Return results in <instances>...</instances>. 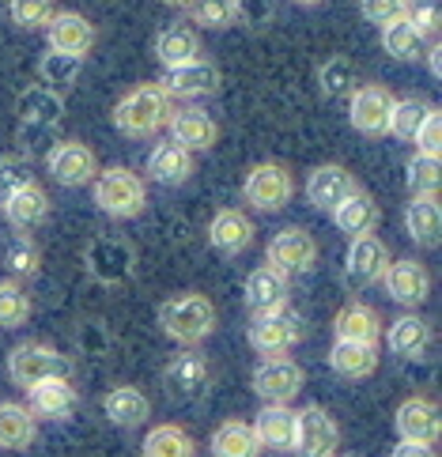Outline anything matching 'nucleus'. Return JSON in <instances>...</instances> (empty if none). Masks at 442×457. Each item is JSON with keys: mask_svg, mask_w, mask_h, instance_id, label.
Here are the masks:
<instances>
[{"mask_svg": "<svg viewBox=\"0 0 442 457\" xmlns=\"http://www.w3.org/2000/svg\"><path fill=\"white\" fill-rule=\"evenodd\" d=\"M246 306L250 314H272V310L288 306L291 295V276L276 272L272 265H257L250 276H246Z\"/></svg>", "mask_w": 442, "mask_h": 457, "instance_id": "24", "label": "nucleus"}, {"mask_svg": "<svg viewBox=\"0 0 442 457\" xmlns=\"http://www.w3.org/2000/svg\"><path fill=\"white\" fill-rule=\"evenodd\" d=\"M355 189H359L355 174H352L348 167H340V162H318V167L306 174V186H303L310 208L325 212V216H329V212H333L344 197H352Z\"/></svg>", "mask_w": 442, "mask_h": 457, "instance_id": "14", "label": "nucleus"}, {"mask_svg": "<svg viewBox=\"0 0 442 457\" xmlns=\"http://www.w3.org/2000/svg\"><path fill=\"white\" fill-rule=\"evenodd\" d=\"M404 186L413 197H438V186H442V162L435 155H420L413 152L404 162Z\"/></svg>", "mask_w": 442, "mask_h": 457, "instance_id": "42", "label": "nucleus"}, {"mask_svg": "<svg viewBox=\"0 0 442 457\" xmlns=\"http://www.w3.org/2000/svg\"><path fill=\"white\" fill-rule=\"evenodd\" d=\"M393 428H397L401 438L408 443H438V431H442V416H438V404L431 397H404L393 412Z\"/></svg>", "mask_w": 442, "mask_h": 457, "instance_id": "21", "label": "nucleus"}, {"mask_svg": "<svg viewBox=\"0 0 442 457\" xmlns=\"http://www.w3.org/2000/svg\"><path fill=\"white\" fill-rule=\"evenodd\" d=\"M306 337L299 310H272V314H254L250 321V348L261 355H288Z\"/></svg>", "mask_w": 442, "mask_h": 457, "instance_id": "8", "label": "nucleus"}, {"mask_svg": "<svg viewBox=\"0 0 442 457\" xmlns=\"http://www.w3.org/2000/svg\"><path fill=\"white\" fill-rule=\"evenodd\" d=\"M413 148L420 152V155H442V113L438 110H431L428 113V121L420 125V133H416V140H413Z\"/></svg>", "mask_w": 442, "mask_h": 457, "instance_id": "46", "label": "nucleus"}, {"mask_svg": "<svg viewBox=\"0 0 442 457\" xmlns=\"http://www.w3.org/2000/svg\"><path fill=\"white\" fill-rule=\"evenodd\" d=\"M208 386H212V370H208V359L201 352H178L167 367H163V389L174 404H196L208 397Z\"/></svg>", "mask_w": 442, "mask_h": 457, "instance_id": "10", "label": "nucleus"}, {"mask_svg": "<svg viewBox=\"0 0 442 457\" xmlns=\"http://www.w3.org/2000/svg\"><path fill=\"white\" fill-rule=\"evenodd\" d=\"M333 333H337V340H355V345H379V340H382V318H379V310L367 306V303H348V306L337 310Z\"/></svg>", "mask_w": 442, "mask_h": 457, "instance_id": "29", "label": "nucleus"}, {"mask_svg": "<svg viewBox=\"0 0 442 457\" xmlns=\"http://www.w3.org/2000/svg\"><path fill=\"white\" fill-rule=\"evenodd\" d=\"M250 386L261 397V404H291L303 394L306 370L291 355H261V363L250 374Z\"/></svg>", "mask_w": 442, "mask_h": 457, "instance_id": "6", "label": "nucleus"}, {"mask_svg": "<svg viewBox=\"0 0 442 457\" xmlns=\"http://www.w3.org/2000/svg\"><path fill=\"white\" fill-rule=\"evenodd\" d=\"M76 404H79V394H76L72 378H46L27 389V408L35 420L64 423V420H72Z\"/></svg>", "mask_w": 442, "mask_h": 457, "instance_id": "22", "label": "nucleus"}, {"mask_svg": "<svg viewBox=\"0 0 442 457\" xmlns=\"http://www.w3.org/2000/svg\"><path fill=\"white\" fill-rule=\"evenodd\" d=\"M38 438V420L23 401H0V450H30Z\"/></svg>", "mask_w": 442, "mask_h": 457, "instance_id": "30", "label": "nucleus"}, {"mask_svg": "<svg viewBox=\"0 0 442 457\" xmlns=\"http://www.w3.org/2000/svg\"><path fill=\"white\" fill-rule=\"evenodd\" d=\"M386 265H389L386 242L374 235H359L348 242V253H344V280L352 287H371L382 280Z\"/></svg>", "mask_w": 442, "mask_h": 457, "instance_id": "16", "label": "nucleus"}, {"mask_svg": "<svg viewBox=\"0 0 442 457\" xmlns=\"http://www.w3.org/2000/svg\"><path fill=\"white\" fill-rule=\"evenodd\" d=\"M103 416L113 423V428L137 431L147 423V416H152V401H147V394L137 386H113L103 397Z\"/></svg>", "mask_w": 442, "mask_h": 457, "instance_id": "25", "label": "nucleus"}, {"mask_svg": "<svg viewBox=\"0 0 442 457\" xmlns=\"http://www.w3.org/2000/svg\"><path fill=\"white\" fill-rule=\"evenodd\" d=\"M84 269H88L91 280L106 284V287H118L125 280H133V272H137L133 242L121 238V235H98V238H91V246L84 250Z\"/></svg>", "mask_w": 442, "mask_h": 457, "instance_id": "5", "label": "nucleus"}, {"mask_svg": "<svg viewBox=\"0 0 442 457\" xmlns=\"http://www.w3.org/2000/svg\"><path fill=\"white\" fill-rule=\"evenodd\" d=\"M404 20L413 23L423 38H435L438 35V4H408L404 8Z\"/></svg>", "mask_w": 442, "mask_h": 457, "instance_id": "50", "label": "nucleus"}, {"mask_svg": "<svg viewBox=\"0 0 442 457\" xmlns=\"http://www.w3.org/2000/svg\"><path fill=\"white\" fill-rule=\"evenodd\" d=\"M196 57H201V35H196V27L174 23L155 35V61L163 69H178V64H189Z\"/></svg>", "mask_w": 442, "mask_h": 457, "instance_id": "31", "label": "nucleus"}, {"mask_svg": "<svg viewBox=\"0 0 442 457\" xmlns=\"http://www.w3.org/2000/svg\"><path fill=\"white\" fill-rule=\"evenodd\" d=\"M423 54H428V69H431V76L438 79V76H442V50H438V42H435V46H428Z\"/></svg>", "mask_w": 442, "mask_h": 457, "instance_id": "53", "label": "nucleus"}, {"mask_svg": "<svg viewBox=\"0 0 442 457\" xmlns=\"http://www.w3.org/2000/svg\"><path fill=\"white\" fill-rule=\"evenodd\" d=\"M23 182H30V162L23 155H4L0 159V197L12 193L15 186H23Z\"/></svg>", "mask_w": 442, "mask_h": 457, "instance_id": "49", "label": "nucleus"}, {"mask_svg": "<svg viewBox=\"0 0 442 457\" xmlns=\"http://www.w3.org/2000/svg\"><path fill=\"white\" fill-rule=\"evenodd\" d=\"M193 170H196L193 152H186L182 144H174V140H159L152 155H147V178L159 186H186Z\"/></svg>", "mask_w": 442, "mask_h": 457, "instance_id": "27", "label": "nucleus"}, {"mask_svg": "<svg viewBox=\"0 0 442 457\" xmlns=\"http://www.w3.org/2000/svg\"><path fill=\"white\" fill-rule=\"evenodd\" d=\"M79 72H84V57H72V54H57V50H46L38 57V79H42V87L49 91H64V87H72Z\"/></svg>", "mask_w": 442, "mask_h": 457, "instance_id": "40", "label": "nucleus"}, {"mask_svg": "<svg viewBox=\"0 0 442 457\" xmlns=\"http://www.w3.org/2000/svg\"><path fill=\"white\" fill-rule=\"evenodd\" d=\"M291 4H299V8H318L321 0H291Z\"/></svg>", "mask_w": 442, "mask_h": 457, "instance_id": "55", "label": "nucleus"}, {"mask_svg": "<svg viewBox=\"0 0 442 457\" xmlns=\"http://www.w3.org/2000/svg\"><path fill=\"white\" fill-rule=\"evenodd\" d=\"M295 197V178L284 162H254L242 178V201L257 212H280Z\"/></svg>", "mask_w": 442, "mask_h": 457, "instance_id": "7", "label": "nucleus"}, {"mask_svg": "<svg viewBox=\"0 0 442 457\" xmlns=\"http://www.w3.org/2000/svg\"><path fill=\"white\" fill-rule=\"evenodd\" d=\"M91 201L110 220H137L147 208V182L129 167H98L91 182Z\"/></svg>", "mask_w": 442, "mask_h": 457, "instance_id": "3", "label": "nucleus"}, {"mask_svg": "<svg viewBox=\"0 0 442 457\" xmlns=\"http://www.w3.org/2000/svg\"><path fill=\"white\" fill-rule=\"evenodd\" d=\"M49 208H54V201H49L46 186H38L35 178L23 186H15L12 193H4L0 197V216H4L15 231H30V227H38L49 220Z\"/></svg>", "mask_w": 442, "mask_h": 457, "instance_id": "17", "label": "nucleus"}, {"mask_svg": "<svg viewBox=\"0 0 442 457\" xmlns=\"http://www.w3.org/2000/svg\"><path fill=\"white\" fill-rule=\"evenodd\" d=\"M30 291L20 280H0V329H23L30 321Z\"/></svg>", "mask_w": 442, "mask_h": 457, "instance_id": "43", "label": "nucleus"}, {"mask_svg": "<svg viewBox=\"0 0 442 457\" xmlns=\"http://www.w3.org/2000/svg\"><path fill=\"white\" fill-rule=\"evenodd\" d=\"M254 235H257V227L242 208H220L208 223V246L216 253H223V257L246 253L254 246Z\"/></svg>", "mask_w": 442, "mask_h": 457, "instance_id": "20", "label": "nucleus"}, {"mask_svg": "<svg viewBox=\"0 0 442 457\" xmlns=\"http://www.w3.org/2000/svg\"><path fill=\"white\" fill-rule=\"evenodd\" d=\"M46 174L64 189H79L95 182L98 159L84 140H57L46 148Z\"/></svg>", "mask_w": 442, "mask_h": 457, "instance_id": "12", "label": "nucleus"}, {"mask_svg": "<svg viewBox=\"0 0 442 457\" xmlns=\"http://www.w3.org/2000/svg\"><path fill=\"white\" fill-rule=\"evenodd\" d=\"M397 95L382 84H359L348 95V125L363 137H386L389 133V113Z\"/></svg>", "mask_w": 442, "mask_h": 457, "instance_id": "13", "label": "nucleus"}, {"mask_svg": "<svg viewBox=\"0 0 442 457\" xmlns=\"http://www.w3.org/2000/svg\"><path fill=\"white\" fill-rule=\"evenodd\" d=\"M261 450H272V453H291L295 443V408L291 404H261L257 420L250 423Z\"/></svg>", "mask_w": 442, "mask_h": 457, "instance_id": "26", "label": "nucleus"}, {"mask_svg": "<svg viewBox=\"0 0 442 457\" xmlns=\"http://www.w3.org/2000/svg\"><path fill=\"white\" fill-rule=\"evenodd\" d=\"M333 457H340V453H333Z\"/></svg>", "mask_w": 442, "mask_h": 457, "instance_id": "56", "label": "nucleus"}, {"mask_svg": "<svg viewBox=\"0 0 442 457\" xmlns=\"http://www.w3.org/2000/svg\"><path fill=\"white\" fill-rule=\"evenodd\" d=\"M340 446V423L325 404H306L295 412V443L291 453L299 457H333Z\"/></svg>", "mask_w": 442, "mask_h": 457, "instance_id": "9", "label": "nucleus"}, {"mask_svg": "<svg viewBox=\"0 0 442 457\" xmlns=\"http://www.w3.org/2000/svg\"><path fill=\"white\" fill-rule=\"evenodd\" d=\"M379 284L386 287V295H389L393 303H401V306H408V310L420 306L423 299L431 295V272L423 269V261H416V257H397V261H389Z\"/></svg>", "mask_w": 442, "mask_h": 457, "instance_id": "15", "label": "nucleus"}, {"mask_svg": "<svg viewBox=\"0 0 442 457\" xmlns=\"http://www.w3.org/2000/svg\"><path fill=\"white\" fill-rule=\"evenodd\" d=\"M8 265H12L15 276H35L38 272V250H35V242H30L27 235L15 238L8 246Z\"/></svg>", "mask_w": 442, "mask_h": 457, "instance_id": "48", "label": "nucleus"}, {"mask_svg": "<svg viewBox=\"0 0 442 457\" xmlns=\"http://www.w3.org/2000/svg\"><path fill=\"white\" fill-rule=\"evenodd\" d=\"M171 110H174V99L159 84H140L121 95L118 106L110 110V121L121 137L147 140V137H155L159 129H167Z\"/></svg>", "mask_w": 442, "mask_h": 457, "instance_id": "1", "label": "nucleus"}, {"mask_svg": "<svg viewBox=\"0 0 442 457\" xmlns=\"http://www.w3.org/2000/svg\"><path fill=\"white\" fill-rule=\"evenodd\" d=\"M238 4V20L246 23H269L272 15V0H235Z\"/></svg>", "mask_w": 442, "mask_h": 457, "instance_id": "51", "label": "nucleus"}, {"mask_svg": "<svg viewBox=\"0 0 442 457\" xmlns=\"http://www.w3.org/2000/svg\"><path fill=\"white\" fill-rule=\"evenodd\" d=\"M329 370L348 382L371 378L379 370V345H355V340H337L329 348Z\"/></svg>", "mask_w": 442, "mask_h": 457, "instance_id": "33", "label": "nucleus"}, {"mask_svg": "<svg viewBox=\"0 0 442 457\" xmlns=\"http://www.w3.org/2000/svg\"><path fill=\"white\" fill-rule=\"evenodd\" d=\"M182 12H186L189 27H201V30H227L238 23L235 0H189Z\"/></svg>", "mask_w": 442, "mask_h": 457, "instance_id": "41", "label": "nucleus"}, {"mask_svg": "<svg viewBox=\"0 0 442 457\" xmlns=\"http://www.w3.org/2000/svg\"><path fill=\"white\" fill-rule=\"evenodd\" d=\"M404 8H408V0H359L363 20L374 23V27H386L389 20H401Z\"/></svg>", "mask_w": 442, "mask_h": 457, "instance_id": "47", "label": "nucleus"}, {"mask_svg": "<svg viewBox=\"0 0 442 457\" xmlns=\"http://www.w3.org/2000/svg\"><path fill=\"white\" fill-rule=\"evenodd\" d=\"M333 223H337V231H344L348 238H359V235H374V227H379V204H374L371 193L363 189H355L352 197H344L333 212Z\"/></svg>", "mask_w": 442, "mask_h": 457, "instance_id": "32", "label": "nucleus"}, {"mask_svg": "<svg viewBox=\"0 0 442 457\" xmlns=\"http://www.w3.org/2000/svg\"><path fill=\"white\" fill-rule=\"evenodd\" d=\"M42 30H46L49 50H57V54H72V57L88 61L91 46H95V23L79 12H54Z\"/></svg>", "mask_w": 442, "mask_h": 457, "instance_id": "19", "label": "nucleus"}, {"mask_svg": "<svg viewBox=\"0 0 442 457\" xmlns=\"http://www.w3.org/2000/svg\"><path fill=\"white\" fill-rule=\"evenodd\" d=\"M389 457H438V450L431 443H408V438H401V443L389 450Z\"/></svg>", "mask_w": 442, "mask_h": 457, "instance_id": "52", "label": "nucleus"}, {"mask_svg": "<svg viewBox=\"0 0 442 457\" xmlns=\"http://www.w3.org/2000/svg\"><path fill=\"white\" fill-rule=\"evenodd\" d=\"M15 110H20L23 129H54V125L61 121V113H64V99H61L57 91L35 84V87H27V91L20 95Z\"/></svg>", "mask_w": 442, "mask_h": 457, "instance_id": "35", "label": "nucleus"}, {"mask_svg": "<svg viewBox=\"0 0 442 457\" xmlns=\"http://www.w3.org/2000/svg\"><path fill=\"white\" fill-rule=\"evenodd\" d=\"M72 374H76L72 359L49 345H38V340H23V345L8 352V378L20 389H30L46 378H72Z\"/></svg>", "mask_w": 442, "mask_h": 457, "instance_id": "4", "label": "nucleus"}, {"mask_svg": "<svg viewBox=\"0 0 442 457\" xmlns=\"http://www.w3.org/2000/svg\"><path fill=\"white\" fill-rule=\"evenodd\" d=\"M379 42L393 61H420L423 50H428V38H423L404 15L401 20H389L386 27H379Z\"/></svg>", "mask_w": 442, "mask_h": 457, "instance_id": "38", "label": "nucleus"}, {"mask_svg": "<svg viewBox=\"0 0 442 457\" xmlns=\"http://www.w3.org/2000/svg\"><path fill=\"white\" fill-rule=\"evenodd\" d=\"M54 12V0H8V20L20 30H42Z\"/></svg>", "mask_w": 442, "mask_h": 457, "instance_id": "45", "label": "nucleus"}, {"mask_svg": "<svg viewBox=\"0 0 442 457\" xmlns=\"http://www.w3.org/2000/svg\"><path fill=\"white\" fill-rule=\"evenodd\" d=\"M435 106L431 103H423V99H397L393 103V113H389V133L397 137V140H408L413 144L416 140V133H420V125L428 121V113H431Z\"/></svg>", "mask_w": 442, "mask_h": 457, "instance_id": "44", "label": "nucleus"}, {"mask_svg": "<svg viewBox=\"0 0 442 457\" xmlns=\"http://www.w3.org/2000/svg\"><path fill=\"white\" fill-rule=\"evenodd\" d=\"M167 129H171V140L182 144L186 152H212L220 144V125L204 110H193V106L171 110Z\"/></svg>", "mask_w": 442, "mask_h": 457, "instance_id": "23", "label": "nucleus"}, {"mask_svg": "<svg viewBox=\"0 0 442 457\" xmlns=\"http://www.w3.org/2000/svg\"><path fill=\"white\" fill-rule=\"evenodd\" d=\"M355 87H359V69H355L348 57L333 54L329 61H321V64H318V91H321L329 103L348 99Z\"/></svg>", "mask_w": 442, "mask_h": 457, "instance_id": "39", "label": "nucleus"}, {"mask_svg": "<svg viewBox=\"0 0 442 457\" xmlns=\"http://www.w3.org/2000/svg\"><path fill=\"white\" fill-rule=\"evenodd\" d=\"M404 231L423 250L438 246V235H442V204H438V197H413V201H408V208H404Z\"/></svg>", "mask_w": 442, "mask_h": 457, "instance_id": "34", "label": "nucleus"}, {"mask_svg": "<svg viewBox=\"0 0 442 457\" xmlns=\"http://www.w3.org/2000/svg\"><path fill=\"white\" fill-rule=\"evenodd\" d=\"M159 87L171 95V99H208V95L220 91V69L204 57H196L189 64H178L167 69V76L159 79Z\"/></svg>", "mask_w": 442, "mask_h": 457, "instance_id": "18", "label": "nucleus"}, {"mask_svg": "<svg viewBox=\"0 0 442 457\" xmlns=\"http://www.w3.org/2000/svg\"><path fill=\"white\" fill-rule=\"evenodd\" d=\"M159 4H167V8H186L189 0H159Z\"/></svg>", "mask_w": 442, "mask_h": 457, "instance_id": "54", "label": "nucleus"}, {"mask_svg": "<svg viewBox=\"0 0 442 457\" xmlns=\"http://www.w3.org/2000/svg\"><path fill=\"white\" fill-rule=\"evenodd\" d=\"M159 329L178 348H201L216 333V306L201 291H182L159 306Z\"/></svg>", "mask_w": 442, "mask_h": 457, "instance_id": "2", "label": "nucleus"}, {"mask_svg": "<svg viewBox=\"0 0 442 457\" xmlns=\"http://www.w3.org/2000/svg\"><path fill=\"white\" fill-rule=\"evenodd\" d=\"M212 457H261V443L246 420H223L212 431Z\"/></svg>", "mask_w": 442, "mask_h": 457, "instance_id": "37", "label": "nucleus"}, {"mask_svg": "<svg viewBox=\"0 0 442 457\" xmlns=\"http://www.w3.org/2000/svg\"><path fill=\"white\" fill-rule=\"evenodd\" d=\"M265 265H272L276 272L284 276H303L318 265V238L306 231V227L291 223L284 231H276L269 238V250H265Z\"/></svg>", "mask_w": 442, "mask_h": 457, "instance_id": "11", "label": "nucleus"}, {"mask_svg": "<svg viewBox=\"0 0 442 457\" xmlns=\"http://www.w3.org/2000/svg\"><path fill=\"white\" fill-rule=\"evenodd\" d=\"M140 457H196V443L182 423H155L144 435Z\"/></svg>", "mask_w": 442, "mask_h": 457, "instance_id": "36", "label": "nucleus"}, {"mask_svg": "<svg viewBox=\"0 0 442 457\" xmlns=\"http://www.w3.org/2000/svg\"><path fill=\"white\" fill-rule=\"evenodd\" d=\"M431 340H435V329L428 318L420 314H401L393 318L389 333H386V345L397 359H423L431 352Z\"/></svg>", "mask_w": 442, "mask_h": 457, "instance_id": "28", "label": "nucleus"}]
</instances>
